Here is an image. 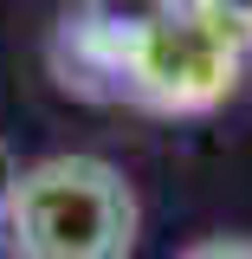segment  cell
Segmentation results:
<instances>
[{
    "mask_svg": "<svg viewBox=\"0 0 252 259\" xmlns=\"http://www.w3.org/2000/svg\"><path fill=\"white\" fill-rule=\"evenodd\" d=\"M0 259H20V253H13V246H7V227H0Z\"/></svg>",
    "mask_w": 252,
    "mask_h": 259,
    "instance_id": "cell-5",
    "label": "cell"
},
{
    "mask_svg": "<svg viewBox=\"0 0 252 259\" xmlns=\"http://www.w3.org/2000/svg\"><path fill=\"white\" fill-rule=\"evenodd\" d=\"M142 233V201L104 156H39L20 168L7 207V246L20 259H129Z\"/></svg>",
    "mask_w": 252,
    "mask_h": 259,
    "instance_id": "cell-1",
    "label": "cell"
},
{
    "mask_svg": "<svg viewBox=\"0 0 252 259\" xmlns=\"http://www.w3.org/2000/svg\"><path fill=\"white\" fill-rule=\"evenodd\" d=\"M13 188H20V156L0 143V227H7V207H13Z\"/></svg>",
    "mask_w": 252,
    "mask_h": 259,
    "instance_id": "cell-4",
    "label": "cell"
},
{
    "mask_svg": "<svg viewBox=\"0 0 252 259\" xmlns=\"http://www.w3.org/2000/svg\"><path fill=\"white\" fill-rule=\"evenodd\" d=\"M175 259H252V240H246V233H214V240L181 246Z\"/></svg>",
    "mask_w": 252,
    "mask_h": 259,
    "instance_id": "cell-3",
    "label": "cell"
},
{
    "mask_svg": "<svg viewBox=\"0 0 252 259\" xmlns=\"http://www.w3.org/2000/svg\"><path fill=\"white\" fill-rule=\"evenodd\" d=\"M117 71L129 97H142L149 110L194 117V110H214L239 84V46L214 13H156L123 39Z\"/></svg>",
    "mask_w": 252,
    "mask_h": 259,
    "instance_id": "cell-2",
    "label": "cell"
}]
</instances>
